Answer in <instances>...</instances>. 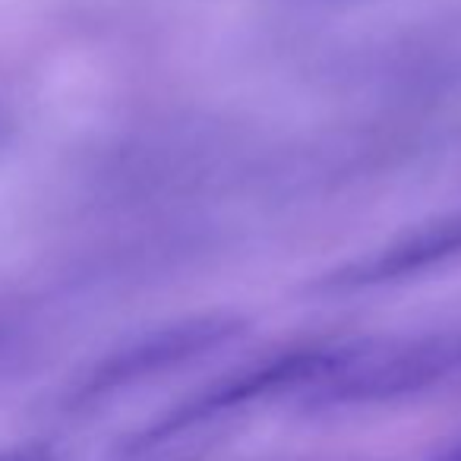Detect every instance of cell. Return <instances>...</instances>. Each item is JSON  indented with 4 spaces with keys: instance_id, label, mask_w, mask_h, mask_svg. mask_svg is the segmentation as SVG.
I'll list each match as a JSON object with an SVG mask.
<instances>
[{
    "instance_id": "obj_1",
    "label": "cell",
    "mask_w": 461,
    "mask_h": 461,
    "mask_svg": "<svg viewBox=\"0 0 461 461\" xmlns=\"http://www.w3.org/2000/svg\"><path fill=\"white\" fill-rule=\"evenodd\" d=\"M455 373H461L458 329H433L385 341H351L345 360L310 389V404L366 408L402 402L448 383Z\"/></svg>"
},
{
    "instance_id": "obj_2",
    "label": "cell",
    "mask_w": 461,
    "mask_h": 461,
    "mask_svg": "<svg viewBox=\"0 0 461 461\" xmlns=\"http://www.w3.org/2000/svg\"><path fill=\"white\" fill-rule=\"evenodd\" d=\"M348 345L351 341H345V345L291 348V351L272 354L266 360L240 366V370L209 383L205 389L193 392L190 398L167 408L152 423H146L140 433H133L123 442V452H152V448L165 446V442L177 439V436L190 433V429L203 427V423L234 414V411H244L250 404L266 402V398L285 395V392L294 389H313L316 383H322L345 360Z\"/></svg>"
},
{
    "instance_id": "obj_3",
    "label": "cell",
    "mask_w": 461,
    "mask_h": 461,
    "mask_svg": "<svg viewBox=\"0 0 461 461\" xmlns=\"http://www.w3.org/2000/svg\"><path fill=\"white\" fill-rule=\"evenodd\" d=\"M247 332V320L238 313H196L184 320L165 322L136 339L123 341L121 348L108 351L102 360L89 366L67 395V408L86 411L104 404L108 398L130 392L142 383L174 373L180 366L203 360L205 354L230 345Z\"/></svg>"
},
{
    "instance_id": "obj_4",
    "label": "cell",
    "mask_w": 461,
    "mask_h": 461,
    "mask_svg": "<svg viewBox=\"0 0 461 461\" xmlns=\"http://www.w3.org/2000/svg\"><path fill=\"white\" fill-rule=\"evenodd\" d=\"M461 266V212H448L433 221L404 230L389 244L354 257L322 272L310 291L316 294H360V291L392 288V285L427 278Z\"/></svg>"
},
{
    "instance_id": "obj_5",
    "label": "cell",
    "mask_w": 461,
    "mask_h": 461,
    "mask_svg": "<svg viewBox=\"0 0 461 461\" xmlns=\"http://www.w3.org/2000/svg\"><path fill=\"white\" fill-rule=\"evenodd\" d=\"M0 461H58V455L45 442H26V446L0 448Z\"/></svg>"
},
{
    "instance_id": "obj_6",
    "label": "cell",
    "mask_w": 461,
    "mask_h": 461,
    "mask_svg": "<svg viewBox=\"0 0 461 461\" xmlns=\"http://www.w3.org/2000/svg\"><path fill=\"white\" fill-rule=\"evenodd\" d=\"M433 461H461V439H455L452 446L446 448V452H439Z\"/></svg>"
},
{
    "instance_id": "obj_7",
    "label": "cell",
    "mask_w": 461,
    "mask_h": 461,
    "mask_svg": "<svg viewBox=\"0 0 461 461\" xmlns=\"http://www.w3.org/2000/svg\"><path fill=\"white\" fill-rule=\"evenodd\" d=\"M10 130H14V123H10V117H7V111L0 108V146L10 140Z\"/></svg>"
}]
</instances>
